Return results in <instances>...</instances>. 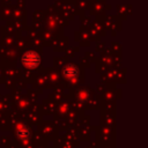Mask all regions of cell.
Returning <instances> with one entry per match:
<instances>
[{"label": "cell", "mask_w": 148, "mask_h": 148, "mask_svg": "<svg viewBox=\"0 0 148 148\" xmlns=\"http://www.w3.org/2000/svg\"><path fill=\"white\" fill-rule=\"evenodd\" d=\"M22 65L28 69L37 68L40 64V56L36 51H27L22 56Z\"/></svg>", "instance_id": "cell-1"}, {"label": "cell", "mask_w": 148, "mask_h": 148, "mask_svg": "<svg viewBox=\"0 0 148 148\" xmlns=\"http://www.w3.org/2000/svg\"><path fill=\"white\" fill-rule=\"evenodd\" d=\"M77 74H79V68L74 64H68L64 68V76L67 80H74V79H76Z\"/></svg>", "instance_id": "cell-2"}]
</instances>
